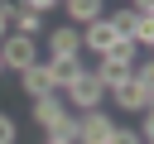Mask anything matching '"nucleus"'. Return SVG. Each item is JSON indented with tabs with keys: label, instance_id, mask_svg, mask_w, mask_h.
<instances>
[{
	"label": "nucleus",
	"instance_id": "1",
	"mask_svg": "<svg viewBox=\"0 0 154 144\" xmlns=\"http://www.w3.org/2000/svg\"><path fill=\"white\" fill-rule=\"evenodd\" d=\"M106 96H111L125 115H144V110H149V96H154V67H149V58H140L135 72H130V82L111 86Z\"/></svg>",
	"mask_w": 154,
	"mask_h": 144
},
{
	"label": "nucleus",
	"instance_id": "2",
	"mask_svg": "<svg viewBox=\"0 0 154 144\" xmlns=\"http://www.w3.org/2000/svg\"><path fill=\"white\" fill-rule=\"evenodd\" d=\"M135 62H140V48H135L130 38H120V43H116V48H111V53H106V58H101L96 67H91V77H96V82H101V86L111 91V86H120V82H130V72H135Z\"/></svg>",
	"mask_w": 154,
	"mask_h": 144
},
{
	"label": "nucleus",
	"instance_id": "3",
	"mask_svg": "<svg viewBox=\"0 0 154 144\" xmlns=\"http://www.w3.org/2000/svg\"><path fill=\"white\" fill-rule=\"evenodd\" d=\"M101 101H106V86L91 77V72H82L67 91H63V106L72 110V115H87V110H101Z\"/></svg>",
	"mask_w": 154,
	"mask_h": 144
},
{
	"label": "nucleus",
	"instance_id": "4",
	"mask_svg": "<svg viewBox=\"0 0 154 144\" xmlns=\"http://www.w3.org/2000/svg\"><path fill=\"white\" fill-rule=\"evenodd\" d=\"M0 62L5 72H24L38 62V38H24V34H5L0 38Z\"/></svg>",
	"mask_w": 154,
	"mask_h": 144
},
{
	"label": "nucleus",
	"instance_id": "5",
	"mask_svg": "<svg viewBox=\"0 0 154 144\" xmlns=\"http://www.w3.org/2000/svg\"><path fill=\"white\" fill-rule=\"evenodd\" d=\"M116 134V115L111 110H87V115H77V139L72 144H106Z\"/></svg>",
	"mask_w": 154,
	"mask_h": 144
},
{
	"label": "nucleus",
	"instance_id": "6",
	"mask_svg": "<svg viewBox=\"0 0 154 144\" xmlns=\"http://www.w3.org/2000/svg\"><path fill=\"white\" fill-rule=\"evenodd\" d=\"M116 43H120V34H116V24H111L106 14H101V19H91V24H82V48H87V53L106 58Z\"/></svg>",
	"mask_w": 154,
	"mask_h": 144
},
{
	"label": "nucleus",
	"instance_id": "7",
	"mask_svg": "<svg viewBox=\"0 0 154 144\" xmlns=\"http://www.w3.org/2000/svg\"><path fill=\"white\" fill-rule=\"evenodd\" d=\"M43 72H48V86L63 96V91L87 72V67H82V58H43Z\"/></svg>",
	"mask_w": 154,
	"mask_h": 144
},
{
	"label": "nucleus",
	"instance_id": "8",
	"mask_svg": "<svg viewBox=\"0 0 154 144\" xmlns=\"http://www.w3.org/2000/svg\"><path fill=\"white\" fill-rule=\"evenodd\" d=\"M48 58H82V29L63 24L48 34Z\"/></svg>",
	"mask_w": 154,
	"mask_h": 144
},
{
	"label": "nucleus",
	"instance_id": "9",
	"mask_svg": "<svg viewBox=\"0 0 154 144\" xmlns=\"http://www.w3.org/2000/svg\"><path fill=\"white\" fill-rule=\"evenodd\" d=\"M29 115H34V125H38L43 134H48V130H53V125H58V120L67 115V106H63V96L53 91V96H38V101L29 106Z\"/></svg>",
	"mask_w": 154,
	"mask_h": 144
},
{
	"label": "nucleus",
	"instance_id": "10",
	"mask_svg": "<svg viewBox=\"0 0 154 144\" xmlns=\"http://www.w3.org/2000/svg\"><path fill=\"white\" fill-rule=\"evenodd\" d=\"M19 86H24V96H29V101H38V96H53V86H48V72H43V58H38L34 67H24V72H19Z\"/></svg>",
	"mask_w": 154,
	"mask_h": 144
},
{
	"label": "nucleus",
	"instance_id": "11",
	"mask_svg": "<svg viewBox=\"0 0 154 144\" xmlns=\"http://www.w3.org/2000/svg\"><path fill=\"white\" fill-rule=\"evenodd\" d=\"M63 10L72 19V29H82V24H91V19L106 14V0H63Z\"/></svg>",
	"mask_w": 154,
	"mask_h": 144
},
{
	"label": "nucleus",
	"instance_id": "12",
	"mask_svg": "<svg viewBox=\"0 0 154 144\" xmlns=\"http://www.w3.org/2000/svg\"><path fill=\"white\" fill-rule=\"evenodd\" d=\"M38 29H43V14L24 10V5H10V34H24V38H38Z\"/></svg>",
	"mask_w": 154,
	"mask_h": 144
},
{
	"label": "nucleus",
	"instance_id": "13",
	"mask_svg": "<svg viewBox=\"0 0 154 144\" xmlns=\"http://www.w3.org/2000/svg\"><path fill=\"white\" fill-rule=\"evenodd\" d=\"M48 134H53V139H67V144H72V139H77V115L67 110V115H63V120H58V125H53Z\"/></svg>",
	"mask_w": 154,
	"mask_h": 144
},
{
	"label": "nucleus",
	"instance_id": "14",
	"mask_svg": "<svg viewBox=\"0 0 154 144\" xmlns=\"http://www.w3.org/2000/svg\"><path fill=\"white\" fill-rule=\"evenodd\" d=\"M106 19L116 24V34H120V38H130V24H135V14H130L125 5H116V14H106Z\"/></svg>",
	"mask_w": 154,
	"mask_h": 144
},
{
	"label": "nucleus",
	"instance_id": "15",
	"mask_svg": "<svg viewBox=\"0 0 154 144\" xmlns=\"http://www.w3.org/2000/svg\"><path fill=\"white\" fill-rule=\"evenodd\" d=\"M14 139H19V125H14V120L0 110V144H14Z\"/></svg>",
	"mask_w": 154,
	"mask_h": 144
},
{
	"label": "nucleus",
	"instance_id": "16",
	"mask_svg": "<svg viewBox=\"0 0 154 144\" xmlns=\"http://www.w3.org/2000/svg\"><path fill=\"white\" fill-rule=\"evenodd\" d=\"M14 5H24V10H34V14H48V10L63 5V0H14Z\"/></svg>",
	"mask_w": 154,
	"mask_h": 144
},
{
	"label": "nucleus",
	"instance_id": "17",
	"mask_svg": "<svg viewBox=\"0 0 154 144\" xmlns=\"http://www.w3.org/2000/svg\"><path fill=\"white\" fill-rule=\"evenodd\" d=\"M106 144H140V139H135V130H125V125H116V134H111Z\"/></svg>",
	"mask_w": 154,
	"mask_h": 144
},
{
	"label": "nucleus",
	"instance_id": "18",
	"mask_svg": "<svg viewBox=\"0 0 154 144\" xmlns=\"http://www.w3.org/2000/svg\"><path fill=\"white\" fill-rule=\"evenodd\" d=\"M10 34V5H0V38Z\"/></svg>",
	"mask_w": 154,
	"mask_h": 144
},
{
	"label": "nucleus",
	"instance_id": "19",
	"mask_svg": "<svg viewBox=\"0 0 154 144\" xmlns=\"http://www.w3.org/2000/svg\"><path fill=\"white\" fill-rule=\"evenodd\" d=\"M43 144H67V139H53V134H43Z\"/></svg>",
	"mask_w": 154,
	"mask_h": 144
},
{
	"label": "nucleus",
	"instance_id": "20",
	"mask_svg": "<svg viewBox=\"0 0 154 144\" xmlns=\"http://www.w3.org/2000/svg\"><path fill=\"white\" fill-rule=\"evenodd\" d=\"M0 5H14V0H0Z\"/></svg>",
	"mask_w": 154,
	"mask_h": 144
},
{
	"label": "nucleus",
	"instance_id": "21",
	"mask_svg": "<svg viewBox=\"0 0 154 144\" xmlns=\"http://www.w3.org/2000/svg\"><path fill=\"white\" fill-rule=\"evenodd\" d=\"M0 77H5V62H0Z\"/></svg>",
	"mask_w": 154,
	"mask_h": 144
},
{
	"label": "nucleus",
	"instance_id": "22",
	"mask_svg": "<svg viewBox=\"0 0 154 144\" xmlns=\"http://www.w3.org/2000/svg\"><path fill=\"white\" fill-rule=\"evenodd\" d=\"M116 5H125V0H116Z\"/></svg>",
	"mask_w": 154,
	"mask_h": 144
}]
</instances>
